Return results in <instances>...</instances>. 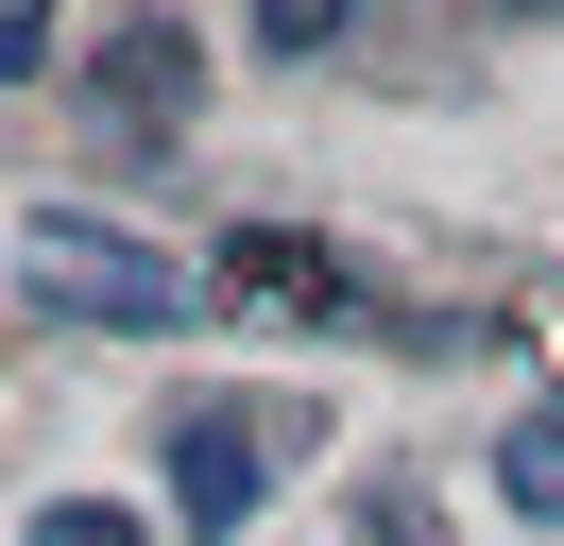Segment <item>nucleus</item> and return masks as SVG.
<instances>
[{
    "instance_id": "obj_1",
    "label": "nucleus",
    "mask_w": 564,
    "mask_h": 546,
    "mask_svg": "<svg viewBox=\"0 0 564 546\" xmlns=\"http://www.w3.org/2000/svg\"><path fill=\"white\" fill-rule=\"evenodd\" d=\"M18 291L69 307V325H120V341L188 325V256H154L138 222H86V205H35L18 222Z\"/></svg>"
},
{
    "instance_id": "obj_2",
    "label": "nucleus",
    "mask_w": 564,
    "mask_h": 546,
    "mask_svg": "<svg viewBox=\"0 0 564 546\" xmlns=\"http://www.w3.org/2000/svg\"><path fill=\"white\" fill-rule=\"evenodd\" d=\"M154 444H172V512L223 546V529H257V495H274V461H291V410H274V393H188Z\"/></svg>"
},
{
    "instance_id": "obj_3",
    "label": "nucleus",
    "mask_w": 564,
    "mask_h": 546,
    "mask_svg": "<svg viewBox=\"0 0 564 546\" xmlns=\"http://www.w3.org/2000/svg\"><path fill=\"white\" fill-rule=\"evenodd\" d=\"M86 86H104V120L172 136L188 102H206V52H188V18H154V0H120V18L86 34Z\"/></svg>"
},
{
    "instance_id": "obj_4",
    "label": "nucleus",
    "mask_w": 564,
    "mask_h": 546,
    "mask_svg": "<svg viewBox=\"0 0 564 546\" xmlns=\"http://www.w3.org/2000/svg\"><path fill=\"white\" fill-rule=\"evenodd\" d=\"M223 307H274V325H359V273L291 222H240L223 239Z\"/></svg>"
},
{
    "instance_id": "obj_5",
    "label": "nucleus",
    "mask_w": 564,
    "mask_h": 546,
    "mask_svg": "<svg viewBox=\"0 0 564 546\" xmlns=\"http://www.w3.org/2000/svg\"><path fill=\"white\" fill-rule=\"evenodd\" d=\"M496 495L564 529V410H513V444H496Z\"/></svg>"
},
{
    "instance_id": "obj_6",
    "label": "nucleus",
    "mask_w": 564,
    "mask_h": 546,
    "mask_svg": "<svg viewBox=\"0 0 564 546\" xmlns=\"http://www.w3.org/2000/svg\"><path fill=\"white\" fill-rule=\"evenodd\" d=\"M35 546H154L120 495H35Z\"/></svg>"
},
{
    "instance_id": "obj_7",
    "label": "nucleus",
    "mask_w": 564,
    "mask_h": 546,
    "mask_svg": "<svg viewBox=\"0 0 564 546\" xmlns=\"http://www.w3.org/2000/svg\"><path fill=\"white\" fill-rule=\"evenodd\" d=\"M343 18H359V0H257V52H325Z\"/></svg>"
},
{
    "instance_id": "obj_8",
    "label": "nucleus",
    "mask_w": 564,
    "mask_h": 546,
    "mask_svg": "<svg viewBox=\"0 0 564 546\" xmlns=\"http://www.w3.org/2000/svg\"><path fill=\"white\" fill-rule=\"evenodd\" d=\"M52 68V0H0V86H35Z\"/></svg>"
},
{
    "instance_id": "obj_9",
    "label": "nucleus",
    "mask_w": 564,
    "mask_h": 546,
    "mask_svg": "<svg viewBox=\"0 0 564 546\" xmlns=\"http://www.w3.org/2000/svg\"><path fill=\"white\" fill-rule=\"evenodd\" d=\"M513 18H547V0H513Z\"/></svg>"
}]
</instances>
